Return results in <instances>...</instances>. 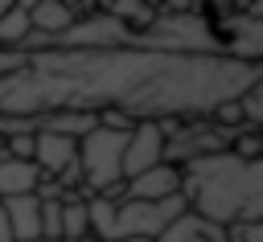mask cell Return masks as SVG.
Here are the masks:
<instances>
[{
	"mask_svg": "<svg viewBox=\"0 0 263 242\" xmlns=\"http://www.w3.org/2000/svg\"><path fill=\"white\" fill-rule=\"evenodd\" d=\"M156 242H230V238H226V226H214V221H205V217L185 209L164 226V234Z\"/></svg>",
	"mask_w": 263,
	"mask_h": 242,
	"instance_id": "8",
	"label": "cell"
},
{
	"mask_svg": "<svg viewBox=\"0 0 263 242\" xmlns=\"http://www.w3.org/2000/svg\"><path fill=\"white\" fill-rule=\"evenodd\" d=\"M0 152H4V135H0Z\"/></svg>",
	"mask_w": 263,
	"mask_h": 242,
	"instance_id": "16",
	"label": "cell"
},
{
	"mask_svg": "<svg viewBox=\"0 0 263 242\" xmlns=\"http://www.w3.org/2000/svg\"><path fill=\"white\" fill-rule=\"evenodd\" d=\"M185 209L214 221H263V160H242L230 148L181 164Z\"/></svg>",
	"mask_w": 263,
	"mask_h": 242,
	"instance_id": "2",
	"label": "cell"
},
{
	"mask_svg": "<svg viewBox=\"0 0 263 242\" xmlns=\"http://www.w3.org/2000/svg\"><path fill=\"white\" fill-rule=\"evenodd\" d=\"M8 8H12V0H0V12H8Z\"/></svg>",
	"mask_w": 263,
	"mask_h": 242,
	"instance_id": "14",
	"label": "cell"
},
{
	"mask_svg": "<svg viewBox=\"0 0 263 242\" xmlns=\"http://www.w3.org/2000/svg\"><path fill=\"white\" fill-rule=\"evenodd\" d=\"M74 21H78V4H74V0H41L37 8H29L33 37H41V41L62 37V33H66Z\"/></svg>",
	"mask_w": 263,
	"mask_h": 242,
	"instance_id": "7",
	"label": "cell"
},
{
	"mask_svg": "<svg viewBox=\"0 0 263 242\" xmlns=\"http://www.w3.org/2000/svg\"><path fill=\"white\" fill-rule=\"evenodd\" d=\"M263 82L259 62L230 53L160 49H0V123L45 115H123V119H197L218 103Z\"/></svg>",
	"mask_w": 263,
	"mask_h": 242,
	"instance_id": "1",
	"label": "cell"
},
{
	"mask_svg": "<svg viewBox=\"0 0 263 242\" xmlns=\"http://www.w3.org/2000/svg\"><path fill=\"white\" fill-rule=\"evenodd\" d=\"M37 185H41V172L33 160H12L0 152V201L21 197V193H37Z\"/></svg>",
	"mask_w": 263,
	"mask_h": 242,
	"instance_id": "9",
	"label": "cell"
},
{
	"mask_svg": "<svg viewBox=\"0 0 263 242\" xmlns=\"http://www.w3.org/2000/svg\"><path fill=\"white\" fill-rule=\"evenodd\" d=\"M4 156H12V160H33V131H8V135H4Z\"/></svg>",
	"mask_w": 263,
	"mask_h": 242,
	"instance_id": "11",
	"label": "cell"
},
{
	"mask_svg": "<svg viewBox=\"0 0 263 242\" xmlns=\"http://www.w3.org/2000/svg\"><path fill=\"white\" fill-rule=\"evenodd\" d=\"M82 242H90V238H82Z\"/></svg>",
	"mask_w": 263,
	"mask_h": 242,
	"instance_id": "17",
	"label": "cell"
},
{
	"mask_svg": "<svg viewBox=\"0 0 263 242\" xmlns=\"http://www.w3.org/2000/svg\"><path fill=\"white\" fill-rule=\"evenodd\" d=\"M226 238L230 242H263V221H234V226H226Z\"/></svg>",
	"mask_w": 263,
	"mask_h": 242,
	"instance_id": "12",
	"label": "cell"
},
{
	"mask_svg": "<svg viewBox=\"0 0 263 242\" xmlns=\"http://www.w3.org/2000/svg\"><path fill=\"white\" fill-rule=\"evenodd\" d=\"M58 205H62V242L90 238V226H86V193H66V197H58Z\"/></svg>",
	"mask_w": 263,
	"mask_h": 242,
	"instance_id": "10",
	"label": "cell"
},
{
	"mask_svg": "<svg viewBox=\"0 0 263 242\" xmlns=\"http://www.w3.org/2000/svg\"><path fill=\"white\" fill-rule=\"evenodd\" d=\"M0 242H12V230H8V217H4V205H0Z\"/></svg>",
	"mask_w": 263,
	"mask_h": 242,
	"instance_id": "13",
	"label": "cell"
},
{
	"mask_svg": "<svg viewBox=\"0 0 263 242\" xmlns=\"http://www.w3.org/2000/svg\"><path fill=\"white\" fill-rule=\"evenodd\" d=\"M0 205H4V217L12 230V242H41V197L37 193H21Z\"/></svg>",
	"mask_w": 263,
	"mask_h": 242,
	"instance_id": "6",
	"label": "cell"
},
{
	"mask_svg": "<svg viewBox=\"0 0 263 242\" xmlns=\"http://www.w3.org/2000/svg\"><path fill=\"white\" fill-rule=\"evenodd\" d=\"M164 160V131L156 119H136L127 127V144H123V180L156 168Z\"/></svg>",
	"mask_w": 263,
	"mask_h": 242,
	"instance_id": "4",
	"label": "cell"
},
{
	"mask_svg": "<svg viewBox=\"0 0 263 242\" xmlns=\"http://www.w3.org/2000/svg\"><path fill=\"white\" fill-rule=\"evenodd\" d=\"M123 144H127V127H107L95 123L82 139H78V172H82V189L86 197H119L123 189Z\"/></svg>",
	"mask_w": 263,
	"mask_h": 242,
	"instance_id": "3",
	"label": "cell"
},
{
	"mask_svg": "<svg viewBox=\"0 0 263 242\" xmlns=\"http://www.w3.org/2000/svg\"><path fill=\"white\" fill-rule=\"evenodd\" d=\"M123 242H152V238H123Z\"/></svg>",
	"mask_w": 263,
	"mask_h": 242,
	"instance_id": "15",
	"label": "cell"
},
{
	"mask_svg": "<svg viewBox=\"0 0 263 242\" xmlns=\"http://www.w3.org/2000/svg\"><path fill=\"white\" fill-rule=\"evenodd\" d=\"M177 193H181V168L168 164V160L123 180V189H119V197H132V201H164V197H177Z\"/></svg>",
	"mask_w": 263,
	"mask_h": 242,
	"instance_id": "5",
	"label": "cell"
}]
</instances>
